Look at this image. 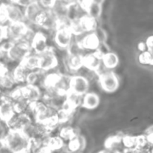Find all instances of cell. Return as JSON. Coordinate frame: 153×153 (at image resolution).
I'll return each mask as SVG.
<instances>
[{
    "instance_id": "6da1fadb",
    "label": "cell",
    "mask_w": 153,
    "mask_h": 153,
    "mask_svg": "<svg viewBox=\"0 0 153 153\" xmlns=\"http://www.w3.org/2000/svg\"><path fill=\"white\" fill-rule=\"evenodd\" d=\"M30 138L24 131L9 130L1 142L13 153H28Z\"/></svg>"
},
{
    "instance_id": "7a4b0ae2",
    "label": "cell",
    "mask_w": 153,
    "mask_h": 153,
    "mask_svg": "<svg viewBox=\"0 0 153 153\" xmlns=\"http://www.w3.org/2000/svg\"><path fill=\"white\" fill-rule=\"evenodd\" d=\"M69 23L70 21H58V28L54 33V42L59 49L63 50H67L74 37L69 28Z\"/></svg>"
},
{
    "instance_id": "3957f363",
    "label": "cell",
    "mask_w": 153,
    "mask_h": 153,
    "mask_svg": "<svg viewBox=\"0 0 153 153\" xmlns=\"http://www.w3.org/2000/svg\"><path fill=\"white\" fill-rule=\"evenodd\" d=\"M32 51L29 45L21 41L15 42L6 52L5 58L8 62L19 64Z\"/></svg>"
},
{
    "instance_id": "277c9868",
    "label": "cell",
    "mask_w": 153,
    "mask_h": 153,
    "mask_svg": "<svg viewBox=\"0 0 153 153\" xmlns=\"http://www.w3.org/2000/svg\"><path fill=\"white\" fill-rule=\"evenodd\" d=\"M100 87L107 93H114L118 89L120 85L117 76L111 70H105L98 75Z\"/></svg>"
},
{
    "instance_id": "5b68a950",
    "label": "cell",
    "mask_w": 153,
    "mask_h": 153,
    "mask_svg": "<svg viewBox=\"0 0 153 153\" xmlns=\"http://www.w3.org/2000/svg\"><path fill=\"white\" fill-rule=\"evenodd\" d=\"M40 58V69L39 70L47 73L58 67L59 61L52 47L49 46V49L43 53L39 55Z\"/></svg>"
},
{
    "instance_id": "8992f818",
    "label": "cell",
    "mask_w": 153,
    "mask_h": 153,
    "mask_svg": "<svg viewBox=\"0 0 153 153\" xmlns=\"http://www.w3.org/2000/svg\"><path fill=\"white\" fill-rule=\"evenodd\" d=\"M103 54L100 50L94 51L93 52L83 55V67L89 71L97 73L98 76L100 73L102 64V57Z\"/></svg>"
},
{
    "instance_id": "52a82bcc",
    "label": "cell",
    "mask_w": 153,
    "mask_h": 153,
    "mask_svg": "<svg viewBox=\"0 0 153 153\" xmlns=\"http://www.w3.org/2000/svg\"><path fill=\"white\" fill-rule=\"evenodd\" d=\"M89 86L90 82L85 76L79 74L70 76L69 91L71 92L83 97L88 92Z\"/></svg>"
},
{
    "instance_id": "ba28073f",
    "label": "cell",
    "mask_w": 153,
    "mask_h": 153,
    "mask_svg": "<svg viewBox=\"0 0 153 153\" xmlns=\"http://www.w3.org/2000/svg\"><path fill=\"white\" fill-rule=\"evenodd\" d=\"M7 40L12 42H18L22 39L28 28V25L25 22H12L7 24Z\"/></svg>"
},
{
    "instance_id": "9c48e42d",
    "label": "cell",
    "mask_w": 153,
    "mask_h": 153,
    "mask_svg": "<svg viewBox=\"0 0 153 153\" xmlns=\"http://www.w3.org/2000/svg\"><path fill=\"white\" fill-rule=\"evenodd\" d=\"M16 114L14 111L13 102L10 100L5 93H1L0 96V120L7 123Z\"/></svg>"
},
{
    "instance_id": "30bf717a",
    "label": "cell",
    "mask_w": 153,
    "mask_h": 153,
    "mask_svg": "<svg viewBox=\"0 0 153 153\" xmlns=\"http://www.w3.org/2000/svg\"><path fill=\"white\" fill-rule=\"evenodd\" d=\"M49 47L48 38L46 34L40 31H36L31 45V51L33 53L39 55L46 52L49 49Z\"/></svg>"
},
{
    "instance_id": "8fae6325",
    "label": "cell",
    "mask_w": 153,
    "mask_h": 153,
    "mask_svg": "<svg viewBox=\"0 0 153 153\" xmlns=\"http://www.w3.org/2000/svg\"><path fill=\"white\" fill-rule=\"evenodd\" d=\"M22 98L28 103H33L40 101L42 99V91L39 87L32 85H22Z\"/></svg>"
},
{
    "instance_id": "7c38bea8",
    "label": "cell",
    "mask_w": 153,
    "mask_h": 153,
    "mask_svg": "<svg viewBox=\"0 0 153 153\" xmlns=\"http://www.w3.org/2000/svg\"><path fill=\"white\" fill-rule=\"evenodd\" d=\"M82 38L79 40H76L78 43L80 44L83 49L90 51H96L98 50L101 45V42L99 40L98 37L95 32L87 33L86 34H83V36H81Z\"/></svg>"
},
{
    "instance_id": "4fadbf2b",
    "label": "cell",
    "mask_w": 153,
    "mask_h": 153,
    "mask_svg": "<svg viewBox=\"0 0 153 153\" xmlns=\"http://www.w3.org/2000/svg\"><path fill=\"white\" fill-rule=\"evenodd\" d=\"M6 19L7 24L25 22L23 11L19 6L15 4H6Z\"/></svg>"
},
{
    "instance_id": "5bb4252c",
    "label": "cell",
    "mask_w": 153,
    "mask_h": 153,
    "mask_svg": "<svg viewBox=\"0 0 153 153\" xmlns=\"http://www.w3.org/2000/svg\"><path fill=\"white\" fill-rule=\"evenodd\" d=\"M29 72V70H27L22 64H19L12 69L10 73L16 85H23L26 83V79Z\"/></svg>"
},
{
    "instance_id": "9a60e30c",
    "label": "cell",
    "mask_w": 153,
    "mask_h": 153,
    "mask_svg": "<svg viewBox=\"0 0 153 153\" xmlns=\"http://www.w3.org/2000/svg\"><path fill=\"white\" fill-rule=\"evenodd\" d=\"M65 60L66 67L73 73L79 71L83 67V55H70L67 54Z\"/></svg>"
},
{
    "instance_id": "2e32d148",
    "label": "cell",
    "mask_w": 153,
    "mask_h": 153,
    "mask_svg": "<svg viewBox=\"0 0 153 153\" xmlns=\"http://www.w3.org/2000/svg\"><path fill=\"white\" fill-rule=\"evenodd\" d=\"M100 103V98L97 94L93 92H88L82 97V101L81 106L85 108L95 109Z\"/></svg>"
},
{
    "instance_id": "e0dca14e",
    "label": "cell",
    "mask_w": 153,
    "mask_h": 153,
    "mask_svg": "<svg viewBox=\"0 0 153 153\" xmlns=\"http://www.w3.org/2000/svg\"><path fill=\"white\" fill-rule=\"evenodd\" d=\"M43 9L40 7L38 1H35L24 9V17L25 21H28L31 23H34V21L35 19L36 16L43 10Z\"/></svg>"
},
{
    "instance_id": "ac0fdd59",
    "label": "cell",
    "mask_w": 153,
    "mask_h": 153,
    "mask_svg": "<svg viewBox=\"0 0 153 153\" xmlns=\"http://www.w3.org/2000/svg\"><path fill=\"white\" fill-rule=\"evenodd\" d=\"M87 146V140L84 136L78 134L76 137L70 140L67 145V147L70 153H73L77 151H82L85 149Z\"/></svg>"
},
{
    "instance_id": "d6986e66",
    "label": "cell",
    "mask_w": 153,
    "mask_h": 153,
    "mask_svg": "<svg viewBox=\"0 0 153 153\" xmlns=\"http://www.w3.org/2000/svg\"><path fill=\"white\" fill-rule=\"evenodd\" d=\"M43 143L46 145L52 152L59 151L60 149H62L64 146V140L61 137H60L58 135L55 136H49L48 137L44 139Z\"/></svg>"
},
{
    "instance_id": "ffe728a7",
    "label": "cell",
    "mask_w": 153,
    "mask_h": 153,
    "mask_svg": "<svg viewBox=\"0 0 153 153\" xmlns=\"http://www.w3.org/2000/svg\"><path fill=\"white\" fill-rule=\"evenodd\" d=\"M102 64L106 70H113L117 67L119 64V57L114 52H108L102 55Z\"/></svg>"
},
{
    "instance_id": "44dd1931",
    "label": "cell",
    "mask_w": 153,
    "mask_h": 153,
    "mask_svg": "<svg viewBox=\"0 0 153 153\" xmlns=\"http://www.w3.org/2000/svg\"><path fill=\"white\" fill-rule=\"evenodd\" d=\"M23 67H25L29 71H34L40 69V58L38 55L31 52L26 58L22 60L20 63Z\"/></svg>"
},
{
    "instance_id": "7402d4cb",
    "label": "cell",
    "mask_w": 153,
    "mask_h": 153,
    "mask_svg": "<svg viewBox=\"0 0 153 153\" xmlns=\"http://www.w3.org/2000/svg\"><path fill=\"white\" fill-rule=\"evenodd\" d=\"M79 20L85 33L94 32L97 28V19L91 17L86 13L81 16Z\"/></svg>"
},
{
    "instance_id": "603a6c76",
    "label": "cell",
    "mask_w": 153,
    "mask_h": 153,
    "mask_svg": "<svg viewBox=\"0 0 153 153\" xmlns=\"http://www.w3.org/2000/svg\"><path fill=\"white\" fill-rule=\"evenodd\" d=\"M123 136L120 135V134H115L111 137H108L105 142V147L108 151L113 152L115 150L121 151V145L122 143V139Z\"/></svg>"
},
{
    "instance_id": "cb8c5ba5",
    "label": "cell",
    "mask_w": 153,
    "mask_h": 153,
    "mask_svg": "<svg viewBox=\"0 0 153 153\" xmlns=\"http://www.w3.org/2000/svg\"><path fill=\"white\" fill-rule=\"evenodd\" d=\"M78 134H79V133L77 132L76 128L70 125L63 126L59 129V133H58V136L61 137L64 141L65 140L70 141V140L76 137Z\"/></svg>"
},
{
    "instance_id": "d4e9b609",
    "label": "cell",
    "mask_w": 153,
    "mask_h": 153,
    "mask_svg": "<svg viewBox=\"0 0 153 153\" xmlns=\"http://www.w3.org/2000/svg\"><path fill=\"white\" fill-rule=\"evenodd\" d=\"M86 14L90 16L91 17L94 18L95 19H98L100 17L102 13V5L101 4H97V3L93 2L89 7L87 8L85 11Z\"/></svg>"
},
{
    "instance_id": "484cf974",
    "label": "cell",
    "mask_w": 153,
    "mask_h": 153,
    "mask_svg": "<svg viewBox=\"0 0 153 153\" xmlns=\"http://www.w3.org/2000/svg\"><path fill=\"white\" fill-rule=\"evenodd\" d=\"M13 105L15 113L16 114H19L26 113L27 111H28L29 103L25 101V100H18V101L13 102Z\"/></svg>"
},
{
    "instance_id": "4316f807",
    "label": "cell",
    "mask_w": 153,
    "mask_h": 153,
    "mask_svg": "<svg viewBox=\"0 0 153 153\" xmlns=\"http://www.w3.org/2000/svg\"><path fill=\"white\" fill-rule=\"evenodd\" d=\"M122 143L124 146V148H125V149H136V146H137L136 137H132V136L129 135L123 136L122 139Z\"/></svg>"
},
{
    "instance_id": "83f0119b",
    "label": "cell",
    "mask_w": 153,
    "mask_h": 153,
    "mask_svg": "<svg viewBox=\"0 0 153 153\" xmlns=\"http://www.w3.org/2000/svg\"><path fill=\"white\" fill-rule=\"evenodd\" d=\"M37 1L43 10H52L55 6L58 0H37Z\"/></svg>"
},
{
    "instance_id": "f1b7e54d",
    "label": "cell",
    "mask_w": 153,
    "mask_h": 153,
    "mask_svg": "<svg viewBox=\"0 0 153 153\" xmlns=\"http://www.w3.org/2000/svg\"><path fill=\"white\" fill-rule=\"evenodd\" d=\"M8 131L9 129L7 128V125L5 124V123L0 120V142H1L4 140Z\"/></svg>"
},
{
    "instance_id": "f546056e",
    "label": "cell",
    "mask_w": 153,
    "mask_h": 153,
    "mask_svg": "<svg viewBox=\"0 0 153 153\" xmlns=\"http://www.w3.org/2000/svg\"><path fill=\"white\" fill-rule=\"evenodd\" d=\"M35 1H37V0H13V4H16L19 7H26L27 6H28Z\"/></svg>"
},
{
    "instance_id": "4dcf8cb0",
    "label": "cell",
    "mask_w": 153,
    "mask_h": 153,
    "mask_svg": "<svg viewBox=\"0 0 153 153\" xmlns=\"http://www.w3.org/2000/svg\"><path fill=\"white\" fill-rule=\"evenodd\" d=\"M7 39V25H0V44Z\"/></svg>"
},
{
    "instance_id": "1f68e13d",
    "label": "cell",
    "mask_w": 153,
    "mask_h": 153,
    "mask_svg": "<svg viewBox=\"0 0 153 153\" xmlns=\"http://www.w3.org/2000/svg\"><path fill=\"white\" fill-rule=\"evenodd\" d=\"M77 2L80 5V7L86 11L87 8L93 3V0H77Z\"/></svg>"
},
{
    "instance_id": "d6a6232c",
    "label": "cell",
    "mask_w": 153,
    "mask_h": 153,
    "mask_svg": "<svg viewBox=\"0 0 153 153\" xmlns=\"http://www.w3.org/2000/svg\"><path fill=\"white\" fill-rule=\"evenodd\" d=\"M0 153H13L7 146L0 143Z\"/></svg>"
},
{
    "instance_id": "836d02e7",
    "label": "cell",
    "mask_w": 153,
    "mask_h": 153,
    "mask_svg": "<svg viewBox=\"0 0 153 153\" xmlns=\"http://www.w3.org/2000/svg\"><path fill=\"white\" fill-rule=\"evenodd\" d=\"M4 57H5V53H4L2 48H1V46H0V61H1V60H2Z\"/></svg>"
},
{
    "instance_id": "e575fe53",
    "label": "cell",
    "mask_w": 153,
    "mask_h": 153,
    "mask_svg": "<svg viewBox=\"0 0 153 153\" xmlns=\"http://www.w3.org/2000/svg\"><path fill=\"white\" fill-rule=\"evenodd\" d=\"M104 1H105V0H93V2L97 3V4H101V5H102Z\"/></svg>"
},
{
    "instance_id": "d590c367",
    "label": "cell",
    "mask_w": 153,
    "mask_h": 153,
    "mask_svg": "<svg viewBox=\"0 0 153 153\" xmlns=\"http://www.w3.org/2000/svg\"><path fill=\"white\" fill-rule=\"evenodd\" d=\"M73 153H84L82 151H77V152H73Z\"/></svg>"
},
{
    "instance_id": "8d00e7d4",
    "label": "cell",
    "mask_w": 153,
    "mask_h": 153,
    "mask_svg": "<svg viewBox=\"0 0 153 153\" xmlns=\"http://www.w3.org/2000/svg\"><path fill=\"white\" fill-rule=\"evenodd\" d=\"M1 93H2V91H1V89H0V96H1Z\"/></svg>"
},
{
    "instance_id": "74e56055",
    "label": "cell",
    "mask_w": 153,
    "mask_h": 153,
    "mask_svg": "<svg viewBox=\"0 0 153 153\" xmlns=\"http://www.w3.org/2000/svg\"><path fill=\"white\" fill-rule=\"evenodd\" d=\"M0 143H1V142H0Z\"/></svg>"
},
{
    "instance_id": "f35d334b",
    "label": "cell",
    "mask_w": 153,
    "mask_h": 153,
    "mask_svg": "<svg viewBox=\"0 0 153 153\" xmlns=\"http://www.w3.org/2000/svg\"><path fill=\"white\" fill-rule=\"evenodd\" d=\"M0 3H1V2H0Z\"/></svg>"
}]
</instances>
